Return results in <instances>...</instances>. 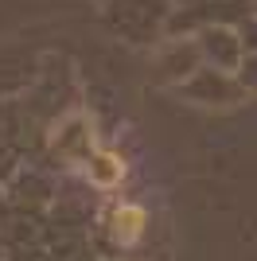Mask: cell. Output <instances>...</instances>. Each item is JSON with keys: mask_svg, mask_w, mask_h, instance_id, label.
Segmentation results:
<instances>
[{"mask_svg": "<svg viewBox=\"0 0 257 261\" xmlns=\"http://www.w3.org/2000/svg\"><path fill=\"white\" fill-rule=\"evenodd\" d=\"M90 179H94L97 187H117L121 179H125V160H121L117 152H97L94 160H90Z\"/></svg>", "mask_w": 257, "mask_h": 261, "instance_id": "7a4b0ae2", "label": "cell"}, {"mask_svg": "<svg viewBox=\"0 0 257 261\" xmlns=\"http://www.w3.org/2000/svg\"><path fill=\"white\" fill-rule=\"evenodd\" d=\"M140 230H144V211L133 207V203H121V207H113V215H109V234L121 242V246H128V242L140 238Z\"/></svg>", "mask_w": 257, "mask_h": 261, "instance_id": "6da1fadb", "label": "cell"}]
</instances>
